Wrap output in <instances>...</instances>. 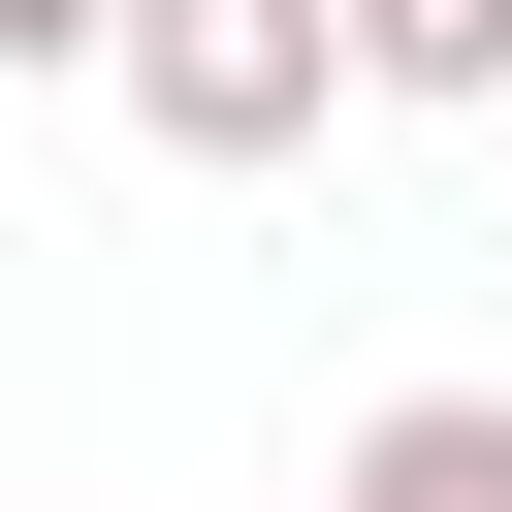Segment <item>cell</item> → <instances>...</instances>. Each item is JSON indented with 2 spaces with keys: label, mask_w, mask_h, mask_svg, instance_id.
Instances as JSON below:
<instances>
[{
  "label": "cell",
  "mask_w": 512,
  "mask_h": 512,
  "mask_svg": "<svg viewBox=\"0 0 512 512\" xmlns=\"http://www.w3.org/2000/svg\"><path fill=\"white\" fill-rule=\"evenodd\" d=\"M96 96H128L192 192H288V160L384 96V32H352V0H128V64H96Z\"/></svg>",
  "instance_id": "1"
},
{
  "label": "cell",
  "mask_w": 512,
  "mask_h": 512,
  "mask_svg": "<svg viewBox=\"0 0 512 512\" xmlns=\"http://www.w3.org/2000/svg\"><path fill=\"white\" fill-rule=\"evenodd\" d=\"M320 512H512V384H384Z\"/></svg>",
  "instance_id": "2"
},
{
  "label": "cell",
  "mask_w": 512,
  "mask_h": 512,
  "mask_svg": "<svg viewBox=\"0 0 512 512\" xmlns=\"http://www.w3.org/2000/svg\"><path fill=\"white\" fill-rule=\"evenodd\" d=\"M384 32V96H512V0H352Z\"/></svg>",
  "instance_id": "3"
},
{
  "label": "cell",
  "mask_w": 512,
  "mask_h": 512,
  "mask_svg": "<svg viewBox=\"0 0 512 512\" xmlns=\"http://www.w3.org/2000/svg\"><path fill=\"white\" fill-rule=\"evenodd\" d=\"M0 64H128V0H0Z\"/></svg>",
  "instance_id": "4"
}]
</instances>
